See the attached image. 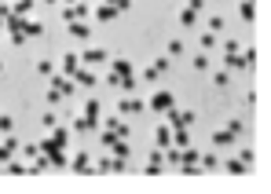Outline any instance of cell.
Listing matches in <instances>:
<instances>
[{"label": "cell", "mask_w": 271, "mask_h": 194, "mask_svg": "<svg viewBox=\"0 0 271 194\" xmlns=\"http://www.w3.org/2000/svg\"><path fill=\"white\" fill-rule=\"evenodd\" d=\"M41 150L48 154V161L55 165V169H62V165H66V146H59V143L52 140V136H48V140L41 143Z\"/></svg>", "instance_id": "1"}, {"label": "cell", "mask_w": 271, "mask_h": 194, "mask_svg": "<svg viewBox=\"0 0 271 194\" xmlns=\"http://www.w3.org/2000/svg\"><path fill=\"white\" fill-rule=\"evenodd\" d=\"M165 117H169V128H187V125H191L194 121V110H165Z\"/></svg>", "instance_id": "2"}, {"label": "cell", "mask_w": 271, "mask_h": 194, "mask_svg": "<svg viewBox=\"0 0 271 194\" xmlns=\"http://www.w3.org/2000/svg\"><path fill=\"white\" fill-rule=\"evenodd\" d=\"M151 110H158V114H165V110H172V92L169 88H162V92H154L151 96V103H147Z\"/></svg>", "instance_id": "3"}, {"label": "cell", "mask_w": 271, "mask_h": 194, "mask_svg": "<svg viewBox=\"0 0 271 194\" xmlns=\"http://www.w3.org/2000/svg\"><path fill=\"white\" fill-rule=\"evenodd\" d=\"M70 81H73V85H81V88H96V73H92V66H77Z\"/></svg>", "instance_id": "4"}, {"label": "cell", "mask_w": 271, "mask_h": 194, "mask_svg": "<svg viewBox=\"0 0 271 194\" xmlns=\"http://www.w3.org/2000/svg\"><path fill=\"white\" fill-rule=\"evenodd\" d=\"M110 62H114V70H110V85L117 88V81L132 73V62H128V59H110Z\"/></svg>", "instance_id": "5"}, {"label": "cell", "mask_w": 271, "mask_h": 194, "mask_svg": "<svg viewBox=\"0 0 271 194\" xmlns=\"http://www.w3.org/2000/svg\"><path fill=\"white\" fill-rule=\"evenodd\" d=\"M18 146H22V143H18L15 136H4V143H0V165H7V161H11V154L18 150Z\"/></svg>", "instance_id": "6"}, {"label": "cell", "mask_w": 271, "mask_h": 194, "mask_svg": "<svg viewBox=\"0 0 271 194\" xmlns=\"http://www.w3.org/2000/svg\"><path fill=\"white\" fill-rule=\"evenodd\" d=\"M70 165H73V172H81V176H85V172H96V165H92L88 150H81V154H77V158H73Z\"/></svg>", "instance_id": "7"}, {"label": "cell", "mask_w": 271, "mask_h": 194, "mask_svg": "<svg viewBox=\"0 0 271 194\" xmlns=\"http://www.w3.org/2000/svg\"><path fill=\"white\" fill-rule=\"evenodd\" d=\"M81 62H85V66H99V62H110V55L99 51V48H88L85 55H81Z\"/></svg>", "instance_id": "8"}, {"label": "cell", "mask_w": 271, "mask_h": 194, "mask_svg": "<svg viewBox=\"0 0 271 194\" xmlns=\"http://www.w3.org/2000/svg\"><path fill=\"white\" fill-rule=\"evenodd\" d=\"M88 18H73L70 22V37H77V41H88Z\"/></svg>", "instance_id": "9"}, {"label": "cell", "mask_w": 271, "mask_h": 194, "mask_svg": "<svg viewBox=\"0 0 271 194\" xmlns=\"http://www.w3.org/2000/svg\"><path fill=\"white\" fill-rule=\"evenodd\" d=\"M147 103H139V99H121L117 103V114H143Z\"/></svg>", "instance_id": "10"}, {"label": "cell", "mask_w": 271, "mask_h": 194, "mask_svg": "<svg viewBox=\"0 0 271 194\" xmlns=\"http://www.w3.org/2000/svg\"><path fill=\"white\" fill-rule=\"evenodd\" d=\"M33 4H37V0H15V4H11V15H18V18H30Z\"/></svg>", "instance_id": "11"}, {"label": "cell", "mask_w": 271, "mask_h": 194, "mask_svg": "<svg viewBox=\"0 0 271 194\" xmlns=\"http://www.w3.org/2000/svg\"><path fill=\"white\" fill-rule=\"evenodd\" d=\"M52 88H59V92H62V99H66L70 92H73V81L66 77V73H62V77H59V73H55V77H52Z\"/></svg>", "instance_id": "12"}, {"label": "cell", "mask_w": 271, "mask_h": 194, "mask_svg": "<svg viewBox=\"0 0 271 194\" xmlns=\"http://www.w3.org/2000/svg\"><path fill=\"white\" fill-rule=\"evenodd\" d=\"M81 66V55H73V51H66L62 55V73H66V77H73V70Z\"/></svg>", "instance_id": "13"}, {"label": "cell", "mask_w": 271, "mask_h": 194, "mask_svg": "<svg viewBox=\"0 0 271 194\" xmlns=\"http://www.w3.org/2000/svg\"><path fill=\"white\" fill-rule=\"evenodd\" d=\"M73 128H77V132H96L99 121H96V117H85V114H81L77 121H73Z\"/></svg>", "instance_id": "14"}, {"label": "cell", "mask_w": 271, "mask_h": 194, "mask_svg": "<svg viewBox=\"0 0 271 194\" xmlns=\"http://www.w3.org/2000/svg\"><path fill=\"white\" fill-rule=\"evenodd\" d=\"M107 128H110L114 136H121V140H128V125H125V121H117V117H107Z\"/></svg>", "instance_id": "15"}, {"label": "cell", "mask_w": 271, "mask_h": 194, "mask_svg": "<svg viewBox=\"0 0 271 194\" xmlns=\"http://www.w3.org/2000/svg\"><path fill=\"white\" fill-rule=\"evenodd\" d=\"M22 33H26V37H41V33H44V26L37 22V18H22Z\"/></svg>", "instance_id": "16"}, {"label": "cell", "mask_w": 271, "mask_h": 194, "mask_svg": "<svg viewBox=\"0 0 271 194\" xmlns=\"http://www.w3.org/2000/svg\"><path fill=\"white\" fill-rule=\"evenodd\" d=\"M223 169H227L231 176H246V172H249V165H246V161H238V158H231L227 165H223Z\"/></svg>", "instance_id": "17"}, {"label": "cell", "mask_w": 271, "mask_h": 194, "mask_svg": "<svg viewBox=\"0 0 271 194\" xmlns=\"http://www.w3.org/2000/svg\"><path fill=\"white\" fill-rule=\"evenodd\" d=\"M110 154H114V158H128V154H132V146H128L125 140H114V143H110Z\"/></svg>", "instance_id": "18"}, {"label": "cell", "mask_w": 271, "mask_h": 194, "mask_svg": "<svg viewBox=\"0 0 271 194\" xmlns=\"http://www.w3.org/2000/svg\"><path fill=\"white\" fill-rule=\"evenodd\" d=\"M136 88H139V81L132 77V73H128V77H121V81H117V92H125V96H132Z\"/></svg>", "instance_id": "19"}, {"label": "cell", "mask_w": 271, "mask_h": 194, "mask_svg": "<svg viewBox=\"0 0 271 194\" xmlns=\"http://www.w3.org/2000/svg\"><path fill=\"white\" fill-rule=\"evenodd\" d=\"M213 146H235V136L223 128V132H213Z\"/></svg>", "instance_id": "20"}, {"label": "cell", "mask_w": 271, "mask_h": 194, "mask_svg": "<svg viewBox=\"0 0 271 194\" xmlns=\"http://www.w3.org/2000/svg\"><path fill=\"white\" fill-rule=\"evenodd\" d=\"M48 165H52V161H48V154L41 150V154H37V158L30 161V172H33V176H37V172H44V169H48Z\"/></svg>", "instance_id": "21"}, {"label": "cell", "mask_w": 271, "mask_h": 194, "mask_svg": "<svg viewBox=\"0 0 271 194\" xmlns=\"http://www.w3.org/2000/svg\"><path fill=\"white\" fill-rule=\"evenodd\" d=\"M114 15H117V7H114V4H99V7H96V18H99V22H110Z\"/></svg>", "instance_id": "22"}, {"label": "cell", "mask_w": 271, "mask_h": 194, "mask_svg": "<svg viewBox=\"0 0 271 194\" xmlns=\"http://www.w3.org/2000/svg\"><path fill=\"white\" fill-rule=\"evenodd\" d=\"M238 11H242V18H246V22H253V18H257V0H242Z\"/></svg>", "instance_id": "23"}, {"label": "cell", "mask_w": 271, "mask_h": 194, "mask_svg": "<svg viewBox=\"0 0 271 194\" xmlns=\"http://www.w3.org/2000/svg\"><path fill=\"white\" fill-rule=\"evenodd\" d=\"M4 169L11 172V176H33V172H30V165H18V161H7Z\"/></svg>", "instance_id": "24"}, {"label": "cell", "mask_w": 271, "mask_h": 194, "mask_svg": "<svg viewBox=\"0 0 271 194\" xmlns=\"http://www.w3.org/2000/svg\"><path fill=\"white\" fill-rule=\"evenodd\" d=\"M158 146H172V128H169V125L158 128Z\"/></svg>", "instance_id": "25"}, {"label": "cell", "mask_w": 271, "mask_h": 194, "mask_svg": "<svg viewBox=\"0 0 271 194\" xmlns=\"http://www.w3.org/2000/svg\"><path fill=\"white\" fill-rule=\"evenodd\" d=\"M37 73H41V77H55V62L52 59H41V62H37Z\"/></svg>", "instance_id": "26"}, {"label": "cell", "mask_w": 271, "mask_h": 194, "mask_svg": "<svg viewBox=\"0 0 271 194\" xmlns=\"http://www.w3.org/2000/svg\"><path fill=\"white\" fill-rule=\"evenodd\" d=\"M198 165H202L205 172H209V169H217V165H220V158H217V154H202V158H198Z\"/></svg>", "instance_id": "27"}, {"label": "cell", "mask_w": 271, "mask_h": 194, "mask_svg": "<svg viewBox=\"0 0 271 194\" xmlns=\"http://www.w3.org/2000/svg\"><path fill=\"white\" fill-rule=\"evenodd\" d=\"M180 55H183V41L172 37V41H169V59H180Z\"/></svg>", "instance_id": "28"}, {"label": "cell", "mask_w": 271, "mask_h": 194, "mask_svg": "<svg viewBox=\"0 0 271 194\" xmlns=\"http://www.w3.org/2000/svg\"><path fill=\"white\" fill-rule=\"evenodd\" d=\"M213 85H217V88H227V85H231V73H227V70L213 73Z\"/></svg>", "instance_id": "29"}, {"label": "cell", "mask_w": 271, "mask_h": 194, "mask_svg": "<svg viewBox=\"0 0 271 194\" xmlns=\"http://www.w3.org/2000/svg\"><path fill=\"white\" fill-rule=\"evenodd\" d=\"M209 66H213V59H209V51H202V55H198V59H194V70H202V73H205V70H209Z\"/></svg>", "instance_id": "30"}, {"label": "cell", "mask_w": 271, "mask_h": 194, "mask_svg": "<svg viewBox=\"0 0 271 194\" xmlns=\"http://www.w3.org/2000/svg\"><path fill=\"white\" fill-rule=\"evenodd\" d=\"M194 22H198V15H194V11H187V7H183V11H180V26H187V30H191Z\"/></svg>", "instance_id": "31"}, {"label": "cell", "mask_w": 271, "mask_h": 194, "mask_svg": "<svg viewBox=\"0 0 271 194\" xmlns=\"http://www.w3.org/2000/svg\"><path fill=\"white\" fill-rule=\"evenodd\" d=\"M85 117H96V121H99V99H88V103H85Z\"/></svg>", "instance_id": "32"}, {"label": "cell", "mask_w": 271, "mask_h": 194, "mask_svg": "<svg viewBox=\"0 0 271 194\" xmlns=\"http://www.w3.org/2000/svg\"><path fill=\"white\" fill-rule=\"evenodd\" d=\"M209 48H217V33L205 30V33H202V51H209Z\"/></svg>", "instance_id": "33"}, {"label": "cell", "mask_w": 271, "mask_h": 194, "mask_svg": "<svg viewBox=\"0 0 271 194\" xmlns=\"http://www.w3.org/2000/svg\"><path fill=\"white\" fill-rule=\"evenodd\" d=\"M11 128H15L11 114H0V132H4V136H11Z\"/></svg>", "instance_id": "34"}, {"label": "cell", "mask_w": 271, "mask_h": 194, "mask_svg": "<svg viewBox=\"0 0 271 194\" xmlns=\"http://www.w3.org/2000/svg\"><path fill=\"white\" fill-rule=\"evenodd\" d=\"M41 125H44V128H48V132H52V128H55V125H59V114H52V110H48V114H44V117H41Z\"/></svg>", "instance_id": "35"}, {"label": "cell", "mask_w": 271, "mask_h": 194, "mask_svg": "<svg viewBox=\"0 0 271 194\" xmlns=\"http://www.w3.org/2000/svg\"><path fill=\"white\" fill-rule=\"evenodd\" d=\"M143 176H162V165H158V161H147V165H143Z\"/></svg>", "instance_id": "36"}, {"label": "cell", "mask_w": 271, "mask_h": 194, "mask_svg": "<svg viewBox=\"0 0 271 194\" xmlns=\"http://www.w3.org/2000/svg\"><path fill=\"white\" fill-rule=\"evenodd\" d=\"M176 132V146H191V140H187V128H172Z\"/></svg>", "instance_id": "37"}, {"label": "cell", "mask_w": 271, "mask_h": 194, "mask_svg": "<svg viewBox=\"0 0 271 194\" xmlns=\"http://www.w3.org/2000/svg\"><path fill=\"white\" fill-rule=\"evenodd\" d=\"M242 128H246V121H238V117H231V121H227V132H231V136H238Z\"/></svg>", "instance_id": "38"}, {"label": "cell", "mask_w": 271, "mask_h": 194, "mask_svg": "<svg viewBox=\"0 0 271 194\" xmlns=\"http://www.w3.org/2000/svg\"><path fill=\"white\" fill-rule=\"evenodd\" d=\"M22 150H26V158H30V161H33V158H37V154H41V143H26V146H22Z\"/></svg>", "instance_id": "39"}, {"label": "cell", "mask_w": 271, "mask_h": 194, "mask_svg": "<svg viewBox=\"0 0 271 194\" xmlns=\"http://www.w3.org/2000/svg\"><path fill=\"white\" fill-rule=\"evenodd\" d=\"M169 66H172V59H169V55H165V59H154V70H158V73H165Z\"/></svg>", "instance_id": "40"}, {"label": "cell", "mask_w": 271, "mask_h": 194, "mask_svg": "<svg viewBox=\"0 0 271 194\" xmlns=\"http://www.w3.org/2000/svg\"><path fill=\"white\" fill-rule=\"evenodd\" d=\"M114 169V158H103V161H96V172H110Z\"/></svg>", "instance_id": "41"}, {"label": "cell", "mask_w": 271, "mask_h": 194, "mask_svg": "<svg viewBox=\"0 0 271 194\" xmlns=\"http://www.w3.org/2000/svg\"><path fill=\"white\" fill-rule=\"evenodd\" d=\"M253 158H257V154H253V150H249V146H242V154H238V161H246V165H253Z\"/></svg>", "instance_id": "42"}, {"label": "cell", "mask_w": 271, "mask_h": 194, "mask_svg": "<svg viewBox=\"0 0 271 194\" xmlns=\"http://www.w3.org/2000/svg\"><path fill=\"white\" fill-rule=\"evenodd\" d=\"M154 77H158V70H154V66H147V70H143V77H139V81H143V85H151Z\"/></svg>", "instance_id": "43"}, {"label": "cell", "mask_w": 271, "mask_h": 194, "mask_svg": "<svg viewBox=\"0 0 271 194\" xmlns=\"http://www.w3.org/2000/svg\"><path fill=\"white\" fill-rule=\"evenodd\" d=\"M202 7H205V0H187V11H194V15H198Z\"/></svg>", "instance_id": "44"}, {"label": "cell", "mask_w": 271, "mask_h": 194, "mask_svg": "<svg viewBox=\"0 0 271 194\" xmlns=\"http://www.w3.org/2000/svg\"><path fill=\"white\" fill-rule=\"evenodd\" d=\"M107 4H114L117 11H128V7H132V0H107Z\"/></svg>", "instance_id": "45"}, {"label": "cell", "mask_w": 271, "mask_h": 194, "mask_svg": "<svg viewBox=\"0 0 271 194\" xmlns=\"http://www.w3.org/2000/svg\"><path fill=\"white\" fill-rule=\"evenodd\" d=\"M217 30H223V18L213 15V18H209V33H217Z\"/></svg>", "instance_id": "46"}, {"label": "cell", "mask_w": 271, "mask_h": 194, "mask_svg": "<svg viewBox=\"0 0 271 194\" xmlns=\"http://www.w3.org/2000/svg\"><path fill=\"white\" fill-rule=\"evenodd\" d=\"M165 158H169V165H176V161H180V150H176V146H169V150H165Z\"/></svg>", "instance_id": "47"}, {"label": "cell", "mask_w": 271, "mask_h": 194, "mask_svg": "<svg viewBox=\"0 0 271 194\" xmlns=\"http://www.w3.org/2000/svg\"><path fill=\"white\" fill-rule=\"evenodd\" d=\"M62 4H66V7H70V4H77V0H62Z\"/></svg>", "instance_id": "48"}, {"label": "cell", "mask_w": 271, "mask_h": 194, "mask_svg": "<svg viewBox=\"0 0 271 194\" xmlns=\"http://www.w3.org/2000/svg\"><path fill=\"white\" fill-rule=\"evenodd\" d=\"M44 4H59V0H44Z\"/></svg>", "instance_id": "49"}, {"label": "cell", "mask_w": 271, "mask_h": 194, "mask_svg": "<svg viewBox=\"0 0 271 194\" xmlns=\"http://www.w3.org/2000/svg\"><path fill=\"white\" fill-rule=\"evenodd\" d=\"M0 73H4V62H0Z\"/></svg>", "instance_id": "50"}]
</instances>
